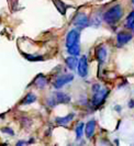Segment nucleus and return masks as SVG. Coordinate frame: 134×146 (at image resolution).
Masks as SVG:
<instances>
[{
  "label": "nucleus",
  "mask_w": 134,
  "mask_h": 146,
  "mask_svg": "<svg viewBox=\"0 0 134 146\" xmlns=\"http://www.w3.org/2000/svg\"><path fill=\"white\" fill-rule=\"evenodd\" d=\"M92 92H94V95H92V101H91V103L95 107H99V106H101L103 103L105 98L108 97L109 90L107 88L96 84V85L92 86Z\"/></svg>",
  "instance_id": "f257e3e1"
},
{
  "label": "nucleus",
  "mask_w": 134,
  "mask_h": 146,
  "mask_svg": "<svg viewBox=\"0 0 134 146\" xmlns=\"http://www.w3.org/2000/svg\"><path fill=\"white\" fill-rule=\"evenodd\" d=\"M123 15V10L120 5H115L112 8H110L103 15V20L108 24H115L122 18Z\"/></svg>",
  "instance_id": "f03ea898"
},
{
  "label": "nucleus",
  "mask_w": 134,
  "mask_h": 146,
  "mask_svg": "<svg viewBox=\"0 0 134 146\" xmlns=\"http://www.w3.org/2000/svg\"><path fill=\"white\" fill-rule=\"evenodd\" d=\"M79 37H80V33L78 30H72L68 32L66 36V47H72L73 45L79 44Z\"/></svg>",
  "instance_id": "7ed1b4c3"
},
{
  "label": "nucleus",
  "mask_w": 134,
  "mask_h": 146,
  "mask_svg": "<svg viewBox=\"0 0 134 146\" xmlns=\"http://www.w3.org/2000/svg\"><path fill=\"white\" fill-rule=\"evenodd\" d=\"M73 23H74L75 27H77V28H79V29L87 28L90 24L88 17L85 15V13H78V15H76V17L74 18Z\"/></svg>",
  "instance_id": "20e7f679"
},
{
  "label": "nucleus",
  "mask_w": 134,
  "mask_h": 146,
  "mask_svg": "<svg viewBox=\"0 0 134 146\" xmlns=\"http://www.w3.org/2000/svg\"><path fill=\"white\" fill-rule=\"evenodd\" d=\"M73 79H74L73 75H63V76H60L56 80L54 81V87L56 88V89H60V88L64 87L67 84H69Z\"/></svg>",
  "instance_id": "39448f33"
},
{
  "label": "nucleus",
  "mask_w": 134,
  "mask_h": 146,
  "mask_svg": "<svg viewBox=\"0 0 134 146\" xmlns=\"http://www.w3.org/2000/svg\"><path fill=\"white\" fill-rule=\"evenodd\" d=\"M77 69H78V74L82 77H86L87 73H88V63H87V57L82 56V58L78 60V65H77Z\"/></svg>",
  "instance_id": "423d86ee"
},
{
  "label": "nucleus",
  "mask_w": 134,
  "mask_h": 146,
  "mask_svg": "<svg viewBox=\"0 0 134 146\" xmlns=\"http://www.w3.org/2000/svg\"><path fill=\"white\" fill-rule=\"evenodd\" d=\"M132 40V34L129 32H120L117 35V42H118V46H122L127 42H130Z\"/></svg>",
  "instance_id": "0eeeda50"
},
{
  "label": "nucleus",
  "mask_w": 134,
  "mask_h": 146,
  "mask_svg": "<svg viewBox=\"0 0 134 146\" xmlns=\"http://www.w3.org/2000/svg\"><path fill=\"white\" fill-rule=\"evenodd\" d=\"M96 57L99 60V63H103L105 58H107V48L104 45H100L96 50Z\"/></svg>",
  "instance_id": "6e6552de"
},
{
  "label": "nucleus",
  "mask_w": 134,
  "mask_h": 146,
  "mask_svg": "<svg viewBox=\"0 0 134 146\" xmlns=\"http://www.w3.org/2000/svg\"><path fill=\"white\" fill-rule=\"evenodd\" d=\"M95 127H96V121H95V120H90V121L87 122L85 132H86V135H87L88 139H90V137L94 135V133H95Z\"/></svg>",
  "instance_id": "1a4fd4ad"
},
{
  "label": "nucleus",
  "mask_w": 134,
  "mask_h": 146,
  "mask_svg": "<svg viewBox=\"0 0 134 146\" xmlns=\"http://www.w3.org/2000/svg\"><path fill=\"white\" fill-rule=\"evenodd\" d=\"M55 99L57 103H68L70 102V97L63 92H56L55 94Z\"/></svg>",
  "instance_id": "9d476101"
},
{
  "label": "nucleus",
  "mask_w": 134,
  "mask_h": 146,
  "mask_svg": "<svg viewBox=\"0 0 134 146\" xmlns=\"http://www.w3.org/2000/svg\"><path fill=\"white\" fill-rule=\"evenodd\" d=\"M66 64H67V67H68L69 69H72V70L76 69V67L78 65V58H77V56H73V55H72V56L67 57Z\"/></svg>",
  "instance_id": "9b49d317"
},
{
  "label": "nucleus",
  "mask_w": 134,
  "mask_h": 146,
  "mask_svg": "<svg viewBox=\"0 0 134 146\" xmlns=\"http://www.w3.org/2000/svg\"><path fill=\"white\" fill-rule=\"evenodd\" d=\"M46 84H47V80H46L45 76H43V75H38L35 78V80H34V85H36V87L40 88V89H43L46 86Z\"/></svg>",
  "instance_id": "f8f14e48"
},
{
  "label": "nucleus",
  "mask_w": 134,
  "mask_h": 146,
  "mask_svg": "<svg viewBox=\"0 0 134 146\" xmlns=\"http://www.w3.org/2000/svg\"><path fill=\"white\" fill-rule=\"evenodd\" d=\"M74 113H70V114H68L66 117H56V123L60 125H64V124H67V123H69L73 119H74Z\"/></svg>",
  "instance_id": "ddd939ff"
},
{
  "label": "nucleus",
  "mask_w": 134,
  "mask_h": 146,
  "mask_svg": "<svg viewBox=\"0 0 134 146\" xmlns=\"http://www.w3.org/2000/svg\"><path fill=\"white\" fill-rule=\"evenodd\" d=\"M53 2H54V5L56 6L57 8V10L60 11L62 15H65V12H66V9H67V6L62 1V0H53Z\"/></svg>",
  "instance_id": "4468645a"
},
{
  "label": "nucleus",
  "mask_w": 134,
  "mask_h": 146,
  "mask_svg": "<svg viewBox=\"0 0 134 146\" xmlns=\"http://www.w3.org/2000/svg\"><path fill=\"white\" fill-rule=\"evenodd\" d=\"M67 52H68V54H70L73 56H78L79 53H80V46H79V44H76V45H73L72 47H68Z\"/></svg>",
  "instance_id": "2eb2a0df"
},
{
  "label": "nucleus",
  "mask_w": 134,
  "mask_h": 146,
  "mask_svg": "<svg viewBox=\"0 0 134 146\" xmlns=\"http://www.w3.org/2000/svg\"><path fill=\"white\" fill-rule=\"evenodd\" d=\"M125 27L131 30H134V11H132L127 15V21H125Z\"/></svg>",
  "instance_id": "dca6fc26"
},
{
  "label": "nucleus",
  "mask_w": 134,
  "mask_h": 146,
  "mask_svg": "<svg viewBox=\"0 0 134 146\" xmlns=\"http://www.w3.org/2000/svg\"><path fill=\"white\" fill-rule=\"evenodd\" d=\"M35 100H36V96L34 95V94H32V92H30V94H28L24 97V99L22 100V103L23 104H30V103L34 102Z\"/></svg>",
  "instance_id": "f3484780"
},
{
  "label": "nucleus",
  "mask_w": 134,
  "mask_h": 146,
  "mask_svg": "<svg viewBox=\"0 0 134 146\" xmlns=\"http://www.w3.org/2000/svg\"><path fill=\"white\" fill-rule=\"evenodd\" d=\"M84 127H85L84 123H79V124L77 125V127H76V136H77V139H80L82 137Z\"/></svg>",
  "instance_id": "a211bd4d"
},
{
  "label": "nucleus",
  "mask_w": 134,
  "mask_h": 146,
  "mask_svg": "<svg viewBox=\"0 0 134 146\" xmlns=\"http://www.w3.org/2000/svg\"><path fill=\"white\" fill-rule=\"evenodd\" d=\"M25 57L29 59V60H42V57H35V56H31V55H25Z\"/></svg>",
  "instance_id": "6ab92c4d"
},
{
  "label": "nucleus",
  "mask_w": 134,
  "mask_h": 146,
  "mask_svg": "<svg viewBox=\"0 0 134 146\" xmlns=\"http://www.w3.org/2000/svg\"><path fill=\"white\" fill-rule=\"evenodd\" d=\"M2 132L7 133V134H10V135H13V134H15V132L12 131L11 129H9V127H5V129H2Z\"/></svg>",
  "instance_id": "aec40b11"
},
{
  "label": "nucleus",
  "mask_w": 134,
  "mask_h": 146,
  "mask_svg": "<svg viewBox=\"0 0 134 146\" xmlns=\"http://www.w3.org/2000/svg\"><path fill=\"white\" fill-rule=\"evenodd\" d=\"M129 107H130V108H134V100H131V101H130Z\"/></svg>",
  "instance_id": "412c9836"
},
{
  "label": "nucleus",
  "mask_w": 134,
  "mask_h": 146,
  "mask_svg": "<svg viewBox=\"0 0 134 146\" xmlns=\"http://www.w3.org/2000/svg\"><path fill=\"white\" fill-rule=\"evenodd\" d=\"M115 109L118 110V112H120V110H121V107H117V108H115Z\"/></svg>",
  "instance_id": "4be33fe9"
},
{
  "label": "nucleus",
  "mask_w": 134,
  "mask_h": 146,
  "mask_svg": "<svg viewBox=\"0 0 134 146\" xmlns=\"http://www.w3.org/2000/svg\"><path fill=\"white\" fill-rule=\"evenodd\" d=\"M132 3H133V5H134V0H132Z\"/></svg>",
  "instance_id": "5701e85b"
}]
</instances>
